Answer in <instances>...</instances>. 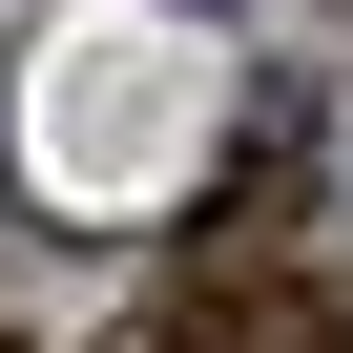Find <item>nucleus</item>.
Returning a JSON list of instances; mask_svg holds the SVG:
<instances>
[{
  "mask_svg": "<svg viewBox=\"0 0 353 353\" xmlns=\"http://www.w3.org/2000/svg\"><path fill=\"white\" fill-rule=\"evenodd\" d=\"M0 125H21V208L42 229H188L250 166V42L208 0H63Z\"/></svg>",
  "mask_w": 353,
  "mask_h": 353,
  "instance_id": "nucleus-1",
  "label": "nucleus"
}]
</instances>
